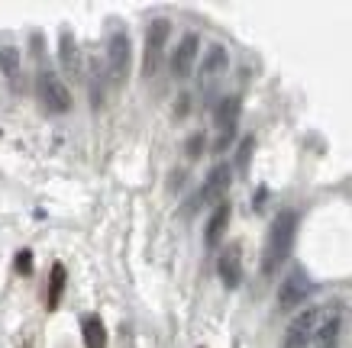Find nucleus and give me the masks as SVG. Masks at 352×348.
Masks as SVG:
<instances>
[{"label":"nucleus","instance_id":"f257e3e1","mask_svg":"<svg viewBox=\"0 0 352 348\" xmlns=\"http://www.w3.org/2000/svg\"><path fill=\"white\" fill-rule=\"evenodd\" d=\"M294 232H298V213L294 210H281L268 226V239H265V252H262V275L272 277L288 262L291 248H294Z\"/></svg>","mask_w":352,"mask_h":348},{"label":"nucleus","instance_id":"f03ea898","mask_svg":"<svg viewBox=\"0 0 352 348\" xmlns=\"http://www.w3.org/2000/svg\"><path fill=\"white\" fill-rule=\"evenodd\" d=\"M342 316V303L340 300H327V303L320 306H310V310H304L294 323L288 326V332H285V342H281V348H307L314 338H317V332H320L330 319Z\"/></svg>","mask_w":352,"mask_h":348},{"label":"nucleus","instance_id":"7ed1b4c3","mask_svg":"<svg viewBox=\"0 0 352 348\" xmlns=\"http://www.w3.org/2000/svg\"><path fill=\"white\" fill-rule=\"evenodd\" d=\"M129 65H133V49H129V36L123 30H117L107 39V74L117 87L126 84Z\"/></svg>","mask_w":352,"mask_h":348},{"label":"nucleus","instance_id":"20e7f679","mask_svg":"<svg viewBox=\"0 0 352 348\" xmlns=\"http://www.w3.org/2000/svg\"><path fill=\"white\" fill-rule=\"evenodd\" d=\"M171 23L168 20H152L149 32H146V55H142V78H152L159 71L162 55H165V43H168Z\"/></svg>","mask_w":352,"mask_h":348},{"label":"nucleus","instance_id":"39448f33","mask_svg":"<svg viewBox=\"0 0 352 348\" xmlns=\"http://www.w3.org/2000/svg\"><path fill=\"white\" fill-rule=\"evenodd\" d=\"M39 100L49 113H68L72 110V94L65 81L55 71H43L39 74Z\"/></svg>","mask_w":352,"mask_h":348},{"label":"nucleus","instance_id":"423d86ee","mask_svg":"<svg viewBox=\"0 0 352 348\" xmlns=\"http://www.w3.org/2000/svg\"><path fill=\"white\" fill-rule=\"evenodd\" d=\"M239 97L230 94L217 104V152L230 148V142L236 139V126H239Z\"/></svg>","mask_w":352,"mask_h":348},{"label":"nucleus","instance_id":"0eeeda50","mask_svg":"<svg viewBox=\"0 0 352 348\" xmlns=\"http://www.w3.org/2000/svg\"><path fill=\"white\" fill-rule=\"evenodd\" d=\"M217 275L223 281L230 290L239 287L243 281V245L239 242H230L226 248H220V258H217Z\"/></svg>","mask_w":352,"mask_h":348},{"label":"nucleus","instance_id":"6e6552de","mask_svg":"<svg viewBox=\"0 0 352 348\" xmlns=\"http://www.w3.org/2000/svg\"><path fill=\"white\" fill-rule=\"evenodd\" d=\"M307 297H310V277L298 268V271H291V275L285 277V284L278 290V306H281V310H294V306H300Z\"/></svg>","mask_w":352,"mask_h":348},{"label":"nucleus","instance_id":"1a4fd4ad","mask_svg":"<svg viewBox=\"0 0 352 348\" xmlns=\"http://www.w3.org/2000/svg\"><path fill=\"white\" fill-rule=\"evenodd\" d=\"M197 49H201V39H197L194 32H188L182 43H178V49H175V55H171V71L178 74V78H188V74L194 71Z\"/></svg>","mask_w":352,"mask_h":348},{"label":"nucleus","instance_id":"9d476101","mask_svg":"<svg viewBox=\"0 0 352 348\" xmlns=\"http://www.w3.org/2000/svg\"><path fill=\"white\" fill-rule=\"evenodd\" d=\"M226 65H230V55H226V49L220 43L210 45L207 49V55H204V65H201V87H210L220 78V74L226 71Z\"/></svg>","mask_w":352,"mask_h":348},{"label":"nucleus","instance_id":"9b49d317","mask_svg":"<svg viewBox=\"0 0 352 348\" xmlns=\"http://www.w3.org/2000/svg\"><path fill=\"white\" fill-rule=\"evenodd\" d=\"M230 181H233L230 168H226V165H217V168L207 174V181H204L201 200H204V203H214V200H220V197H226V190H230Z\"/></svg>","mask_w":352,"mask_h":348},{"label":"nucleus","instance_id":"f8f14e48","mask_svg":"<svg viewBox=\"0 0 352 348\" xmlns=\"http://www.w3.org/2000/svg\"><path fill=\"white\" fill-rule=\"evenodd\" d=\"M58 58H62V68L72 78H81V55H78V43L72 30H62V43H58Z\"/></svg>","mask_w":352,"mask_h":348},{"label":"nucleus","instance_id":"ddd939ff","mask_svg":"<svg viewBox=\"0 0 352 348\" xmlns=\"http://www.w3.org/2000/svg\"><path fill=\"white\" fill-rule=\"evenodd\" d=\"M230 203H220L214 210V216H210V222H207V232H204V239H207V245L214 248V245H220V239H223V232H226V226H230Z\"/></svg>","mask_w":352,"mask_h":348},{"label":"nucleus","instance_id":"4468645a","mask_svg":"<svg viewBox=\"0 0 352 348\" xmlns=\"http://www.w3.org/2000/svg\"><path fill=\"white\" fill-rule=\"evenodd\" d=\"M81 336H85V348H107V326L100 316L81 319Z\"/></svg>","mask_w":352,"mask_h":348},{"label":"nucleus","instance_id":"2eb2a0df","mask_svg":"<svg viewBox=\"0 0 352 348\" xmlns=\"http://www.w3.org/2000/svg\"><path fill=\"white\" fill-rule=\"evenodd\" d=\"M65 281H68V271H65L62 262L52 264V275H49V310L62 303V294H65Z\"/></svg>","mask_w":352,"mask_h":348},{"label":"nucleus","instance_id":"dca6fc26","mask_svg":"<svg viewBox=\"0 0 352 348\" xmlns=\"http://www.w3.org/2000/svg\"><path fill=\"white\" fill-rule=\"evenodd\" d=\"M340 329H342V316H336V319H330L327 326L317 332V338L310 342L307 348H336V338H340Z\"/></svg>","mask_w":352,"mask_h":348},{"label":"nucleus","instance_id":"f3484780","mask_svg":"<svg viewBox=\"0 0 352 348\" xmlns=\"http://www.w3.org/2000/svg\"><path fill=\"white\" fill-rule=\"evenodd\" d=\"M0 65H3V74H7L10 81H16V78H20V55H16V49H10V45H7V49L0 52Z\"/></svg>","mask_w":352,"mask_h":348},{"label":"nucleus","instance_id":"a211bd4d","mask_svg":"<svg viewBox=\"0 0 352 348\" xmlns=\"http://www.w3.org/2000/svg\"><path fill=\"white\" fill-rule=\"evenodd\" d=\"M16 271H20V275H30V271H32V255L30 252L16 255Z\"/></svg>","mask_w":352,"mask_h":348},{"label":"nucleus","instance_id":"6ab92c4d","mask_svg":"<svg viewBox=\"0 0 352 348\" xmlns=\"http://www.w3.org/2000/svg\"><path fill=\"white\" fill-rule=\"evenodd\" d=\"M249 152H252V139H245V142H243V152H239V165H245V161H249Z\"/></svg>","mask_w":352,"mask_h":348}]
</instances>
